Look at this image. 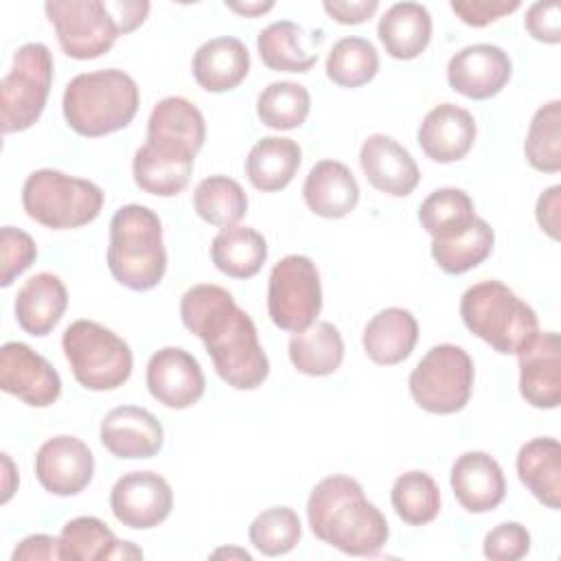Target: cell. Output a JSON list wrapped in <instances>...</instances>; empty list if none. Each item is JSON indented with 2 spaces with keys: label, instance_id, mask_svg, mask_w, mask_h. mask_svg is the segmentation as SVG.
Wrapping results in <instances>:
<instances>
[{
  "label": "cell",
  "instance_id": "32",
  "mask_svg": "<svg viewBox=\"0 0 561 561\" xmlns=\"http://www.w3.org/2000/svg\"><path fill=\"white\" fill-rule=\"evenodd\" d=\"M267 259L265 237L250 226L221 228L210 243V261L230 278H252Z\"/></svg>",
  "mask_w": 561,
  "mask_h": 561
},
{
  "label": "cell",
  "instance_id": "4",
  "mask_svg": "<svg viewBox=\"0 0 561 561\" xmlns=\"http://www.w3.org/2000/svg\"><path fill=\"white\" fill-rule=\"evenodd\" d=\"M107 267L116 283L134 291L153 289L167 272L160 217L142 204L121 206L110 221Z\"/></svg>",
  "mask_w": 561,
  "mask_h": 561
},
{
  "label": "cell",
  "instance_id": "20",
  "mask_svg": "<svg viewBox=\"0 0 561 561\" xmlns=\"http://www.w3.org/2000/svg\"><path fill=\"white\" fill-rule=\"evenodd\" d=\"M359 167L373 188L392 197H408L421 180L412 153L386 134H370L362 142Z\"/></svg>",
  "mask_w": 561,
  "mask_h": 561
},
{
  "label": "cell",
  "instance_id": "48",
  "mask_svg": "<svg viewBox=\"0 0 561 561\" xmlns=\"http://www.w3.org/2000/svg\"><path fill=\"white\" fill-rule=\"evenodd\" d=\"M535 217L539 228L550 237L559 239L561 234V186L552 184L548 186L539 197L535 206Z\"/></svg>",
  "mask_w": 561,
  "mask_h": 561
},
{
  "label": "cell",
  "instance_id": "34",
  "mask_svg": "<svg viewBox=\"0 0 561 561\" xmlns=\"http://www.w3.org/2000/svg\"><path fill=\"white\" fill-rule=\"evenodd\" d=\"M495 232L486 219L476 217L469 228L447 239H432V259L436 265L451 276L465 274L478 267L493 252Z\"/></svg>",
  "mask_w": 561,
  "mask_h": 561
},
{
  "label": "cell",
  "instance_id": "43",
  "mask_svg": "<svg viewBox=\"0 0 561 561\" xmlns=\"http://www.w3.org/2000/svg\"><path fill=\"white\" fill-rule=\"evenodd\" d=\"M37 259L35 239L13 226L0 230V285L9 287Z\"/></svg>",
  "mask_w": 561,
  "mask_h": 561
},
{
  "label": "cell",
  "instance_id": "11",
  "mask_svg": "<svg viewBox=\"0 0 561 561\" xmlns=\"http://www.w3.org/2000/svg\"><path fill=\"white\" fill-rule=\"evenodd\" d=\"M322 309V285L316 263L305 254L283 256L270 272L267 313L289 333L309 329Z\"/></svg>",
  "mask_w": 561,
  "mask_h": 561
},
{
  "label": "cell",
  "instance_id": "31",
  "mask_svg": "<svg viewBox=\"0 0 561 561\" xmlns=\"http://www.w3.org/2000/svg\"><path fill=\"white\" fill-rule=\"evenodd\" d=\"M294 368L309 377L333 375L344 359V340L335 324L322 320L305 331H296L287 344Z\"/></svg>",
  "mask_w": 561,
  "mask_h": 561
},
{
  "label": "cell",
  "instance_id": "2",
  "mask_svg": "<svg viewBox=\"0 0 561 561\" xmlns=\"http://www.w3.org/2000/svg\"><path fill=\"white\" fill-rule=\"evenodd\" d=\"M311 533L351 557H375L388 541L386 515L366 500L362 484L344 473L322 478L309 493Z\"/></svg>",
  "mask_w": 561,
  "mask_h": 561
},
{
  "label": "cell",
  "instance_id": "6",
  "mask_svg": "<svg viewBox=\"0 0 561 561\" xmlns=\"http://www.w3.org/2000/svg\"><path fill=\"white\" fill-rule=\"evenodd\" d=\"M103 188L90 180L57 169L33 171L22 186L26 215L50 230H72L92 224L103 208Z\"/></svg>",
  "mask_w": 561,
  "mask_h": 561
},
{
  "label": "cell",
  "instance_id": "8",
  "mask_svg": "<svg viewBox=\"0 0 561 561\" xmlns=\"http://www.w3.org/2000/svg\"><path fill=\"white\" fill-rule=\"evenodd\" d=\"M53 85V55L42 42H28L13 55L0 81V125L4 134L33 127L48 101Z\"/></svg>",
  "mask_w": 561,
  "mask_h": 561
},
{
  "label": "cell",
  "instance_id": "51",
  "mask_svg": "<svg viewBox=\"0 0 561 561\" xmlns=\"http://www.w3.org/2000/svg\"><path fill=\"white\" fill-rule=\"evenodd\" d=\"M2 504H7L13 495V491L18 489V473H15V467L9 458V454H2Z\"/></svg>",
  "mask_w": 561,
  "mask_h": 561
},
{
  "label": "cell",
  "instance_id": "44",
  "mask_svg": "<svg viewBox=\"0 0 561 561\" xmlns=\"http://www.w3.org/2000/svg\"><path fill=\"white\" fill-rule=\"evenodd\" d=\"M530 550V533L519 522H502L484 537L482 552L491 561H517Z\"/></svg>",
  "mask_w": 561,
  "mask_h": 561
},
{
  "label": "cell",
  "instance_id": "41",
  "mask_svg": "<svg viewBox=\"0 0 561 561\" xmlns=\"http://www.w3.org/2000/svg\"><path fill=\"white\" fill-rule=\"evenodd\" d=\"M311 110L309 90L296 81H274L261 90L256 99V114L263 125L272 129L300 127Z\"/></svg>",
  "mask_w": 561,
  "mask_h": 561
},
{
  "label": "cell",
  "instance_id": "37",
  "mask_svg": "<svg viewBox=\"0 0 561 561\" xmlns=\"http://www.w3.org/2000/svg\"><path fill=\"white\" fill-rule=\"evenodd\" d=\"M390 502L397 517L408 526H425L440 513L438 484L421 469L405 471L394 480Z\"/></svg>",
  "mask_w": 561,
  "mask_h": 561
},
{
  "label": "cell",
  "instance_id": "23",
  "mask_svg": "<svg viewBox=\"0 0 561 561\" xmlns=\"http://www.w3.org/2000/svg\"><path fill=\"white\" fill-rule=\"evenodd\" d=\"M302 199L313 215L342 219L355 210L359 202V184L344 162L320 160L305 178Z\"/></svg>",
  "mask_w": 561,
  "mask_h": 561
},
{
  "label": "cell",
  "instance_id": "29",
  "mask_svg": "<svg viewBox=\"0 0 561 561\" xmlns=\"http://www.w3.org/2000/svg\"><path fill=\"white\" fill-rule=\"evenodd\" d=\"M519 482L548 508H561V445L552 436L524 443L517 451Z\"/></svg>",
  "mask_w": 561,
  "mask_h": 561
},
{
  "label": "cell",
  "instance_id": "49",
  "mask_svg": "<svg viewBox=\"0 0 561 561\" xmlns=\"http://www.w3.org/2000/svg\"><path fill=\"white\" fill-rule=\"evenodd\" d=\"M322 9L340 24H362L379 9L377 0H324Z\"/></svg>",
  "mask_w": 561,
  "mask_h": 561
},
{
  "label": "cell",
  "instance_id": "39",
  "mask_svg": "<svg viewBox=\"0 0 561 561\" xmlns=\"http://www.w3.org/2000/svg\"><path fill=\"white\" fill-rule=\"evenodd\" d=\"M524 156L535 171H561V101L552 99L537 107L524 140Z\"/></svg>",
  "mask_w": 561,
  "mask_h": 561
},
{
  "label": "cell",
  "instance_id": "38",
  "mask_svg": "<svg viewBox=\"0 0 561 561\" xmlns=\"http://www.w3.org/2000/svg\"><path fill=\"white\" fill-rule=\"evenodd\" d=\"M327 77L340 88H359L379 72V53L373 42L348 35L333 44L327 55Z\"/></svg>",
  "mask_w": 561,
  "mask_h": 561
},
{
  "label": "cell",
  "instance_id": "17",
  "mask_svg": "<svg viewBox=\"0 0 561 561\" xmlns=\"http://www.w3.org/2000/svg\"><path fill=\"white\" fill-rule=\"evenodd\" d=\"M206 140V121L195 103L184 96L158 101L147 121V145L169 153L195 158Z\"/></svg>",
  "mask_w": 561,
  "mask_h": 561
},
{
  "label": "cell",
  "instance_id": "1",
  "mask_svg": "<svg viewBox=\"0 0 561 561\" xmlns=\"http://www.w3.org/2000/svg\"><path fill=\"white\" fill-rule=\"evenodd\" d=\"M180 318L204 342L224 383L234 390L263 386L270 375V359L252 318L228 289L213 283L188 287L180 300Z\"/></svg>",
  "mask_w": 561,
  "mask_h": 561
},
{
  "label": "cell",
  "instance_id": "21",
  "mask_svg": "<svg viewBox=\"0 0 561 561\" xmlns=\"http://www.w3.org/2000/svg\"><path fill=\"white\" fill-rule=\"evenodd\" d=\"M476 134V118L469 110L454 103H440L421 121L416 140L430 160L449 164L462 160L471 151Z\"/></svg>",
  "mask_w": 561,
  "mask_h": 561
},
{
  "label": "cell",
  "instance_id": "24",
  "mask_svg": "<svg viewBox=\"0 0 561 561\" xmlns=\"http://www.w3.org/2000/svg\"><path fill=\"white\" fill-rule=\"evenodd\" d=\"M193 79L206 92L234 90L250 72V53L232 35H219L204 42L191 61Z\"/></svg>",
  "mask_w": 561,
  "mask_h": 561
},
{
  "label": "cell",
  "instance_id": "26",
  "mask_svg": "<svg viewBox=\"0 0 561 561\" xmlns=\"http://www.w3.org/2000/svg\"><path fill=\"white\" fill-rule=\"evenodd\" d=\"M419 340V322L403 307H386L377 311L364 327L362 344L370 362L394 366L408 359Z\"/></svg>",
  "mask_w": 561,
  "mask_h": 561
},
{
  "label": "cell",
  "instance_id": "27",
  "mask_svg": "<svg viewBox=\"0 0 561 561\" xmlns=\"http://www.w3.org/2000/svg\"><path fill=\"white\" fill-rule=\"evenodd\" d=\"M61 559L70 561H103V559H142V550L131 541H121L94 515L68 519L59 533Z\"/></svg>",
  "mask_w": 561,
  "mask_h": 561
},
{
  "label": "cell",
  "instance_id": "7",
  "mask_svg": "<svg viewBox=\"0 0 561 561\" xmlns=\"http://www.w3.org/2000/svg\"><path fill=\"white\" fill-rule=\"evenodd\" d=\"M61 348L77 383L85 390H116L134 368L129 344L94 320L70 322L61 335Z\"/></svg>",
  "mask_w": 561,
  "mask_h": 561
},
{
  "label": "cell",
  "instance_id": "9",
  "mask_svg": "<svg viewBox=\"0 0 561 561\" xmlns=\"http://www.w3.org/2000/svg\"><path fill=\"white\" fill-rule=\"evenodd\" d=\"M473 379V359L462 346L436 344L412 368L408 388L421 410L456 414L469 403Z\"/></svg>",
  "mask_w": 561,
  "mask_h": 561
},
{
  "label": "cell",
  "instance_id": "13",
  "mask_svg": "<svg viewBox=\"0 0 561 561\" xmlns=\"http://www.w3.org/2000/svg\"><path fill=\"white\" fill-rule=\"evenodd\" d=\"M0 388L31 408H48L61 394V377L28 344L4 342L0 348Z\"/></svg>",
  "mask_w": 561,
  "mask_h": 561
},
{
  "label": "cell",
  "instance_id": "15",
  "mask_svg": "<svg viewBox=\"0 0 561 561\" xmlns=\"http://www.w3.org/2000/svg\"><path fill=\"white\" fill-rule=\"evenodd\" d=\"M94 476L90 447L70 434L44 440L35 454V478L44 491L68 497L81 493Z\"/></svg>",
  "mask_w": 561,
  "mask_h": 561
},
{
  "label": "cell",
  "instance_id": "30",
  "mask_svg": "<svg viewBox=\"0 0 561 561\" xmlns=\"http://www.w3.org/2000/svg\"><path fill=\"white\" fill-rule=\"evenodd\" d=\"M302 162V149L285 136H265L256 140L245 158V175L256 191L274 193L285 188Z\"/></svg>",
  "mask_w": 561,
  "mask_h": 561
},
{
  "label": "cell",
  "instance_id": "18",
  "mask_svg": "<svg viewBox=\"0 0 561 561\" xmlns=\"http://www.w3.org/2000/svg\"><path fill=\"white\" fill-rule=\"evenodd\" d=\"M519 394L539 410L561 403V340L557 331H539L519 353Z\"/></svg>",
  "mask_w": 561,
  "mask_h": 561
},
{
  "label": "cell",
  "instance_id": "42",
  "mask_svg": "<svg viewBox=\"0 0 561 561\" xmlns=\"http://www.w3.org/2000/svg\"><path fill=\"white\" fill-rule=\"evenodd\" d=\"M302 535L300 517L289 506H272L259 513L250 528V543L265 557H280L291 552Z\"/></svg>",
  "mask_w": 561,
  "mask_h": 561
},
{
  "label": "cell",
  "instance_id": "36",
  "mask_svg": "<svg viewBox=\"0 0 561 561\" xmlns=\"http://www.w3.org/2000/svg\"><path fill=\"white\" fill-rule=\"evenodd\" d=\"M193 208L206 224L228 228L245 217L248 195L237 180L228 175H210L195 186Z\"/></svg>",
  "mask_w": 561,
  "mask_h": 561
},
{
  "label": "cell",
  "instance_id": "52",
  "mask_svg": "<svg viewBox=\"0 0 561 561\" xmlns=\"http://www.w3.org/2000/svg\"><path fill=\"white\" fill-rule=\"evenodd\" d=\"M213 559H219V557H228V559H241V561H250L252 554L248 550H241V548H217L215 552H210Z\"/></svg>",
  "mask_w": 561,
  "mask_h": 561
},
{
  "label": "cell",
  "instance_id": "28",
  "mask_svg": "<svg viewBox=\"0 0 561 561\" xmlns=\"http://www.w3.org/2000/svg\"><path fill=\"white\" fill-rule=\"evenodd\" d=\"M377 35L392 59H416L432 39V15L421 2H394L379 18Z\"/></svg>",
  "mask_w": 561,
  "mask_h": 561
},
{
  "label": "cell",
  "instance_id": "12",
  "mask_svg": "<svg viewBox=\"0 0 561 561\" xmlns=\"http://www.w3.org/2000/svg\"><path fill=\"white\" fill-rule=\"evenodd\" d=\"M114 517L134 530L160 526L173 508L171 484L156 471L123 473L110 491Z\"/></svg>",
  "mask_w": 561,
  "mask_h": 561
},
{
  "label": "cell",
  "instance_id": "14",
  "mask_svg": "<svg viewBox=\"0 0 561 561\" xmlns=\"http://www.w3.org/2000/svg\"><path fill=\"white\" fill-rule=\"evenodd\" d=\"M145 381L149 394L171 410L195 405L206 390V377L197 357L180 346L156 351L149 357Z\"/></svg>",
  "mask_w": 561,
  "mask_h": 561
},
{
  "label": "cell",
  "instance_id": "16",
  "mask_svg": "<svg viewBox=\"0 0 561 561\" xmlns=\"http://www.w3.org/2000/svg\"><path fill=\"white\" fill-rule=\"evenodd\" d=\"M511 75V57L495 44H469L447 61L449 88L473 101H484L500 94Z\"/></svg>",
  "mask_w": 561,
  "mask_h": 561
},
{
  "label": "cell",
  "instance_id": "3",
  "mask_svg": "<svg viewBox=\"0 0 561 561\" xmlns=\"http://www.w3.org/2000/svg\"><path fill=\"white\" fill-rule=\"evenodd\" d=\"M140 105V92L127 72L103 68L81 72L66 83L61 110L68 127L85 138L125 129Z\"/></svg>",
  "mask_w": 561,
  "mask_h": 561
},
{
  "label": "cell",
  "instance_id": "35",
  "mask_svg": "<svg viewBox=\"0 0 561 561\" xmlns=\"http://www.w3.org/2000/svg\"><path fill=\"white\" fill-rule=\"evenodd\" d=\"M476 206L462 188L445 186L430 193L419 206V224L432 239H447L471 226Z\"/></svg>",
  "mask_w": 561,
  "mask_h": 561
},
{
  "label": "cell",
  "instance_id": "46",
  "mask_svg": "<svg viewBox=\"0 0 561 561\" xmlns=\"http://www.w3.org/2000/svg\"><path fill=\"white\" fill-rule=\"evenodd\" d=\"M524 28L528 35L543 44L561 42V7L557 0L533 2L524 18Z\"/></svg>",
  "mask_w": 561,
  "mask_h": 561
},
{
  "label": "cell",
  "instance_id": "10",
  "mask_svg": "<svg viewBox=\"0 0 561 561\" xmlns=\"http://www.w3.org/2000/svg\"><path fill=\"white\" fill-rule=\"evenodd\" d=\"M44 11L70 59H96L123 35L110 0H48Z\"/></svg>",
  "mask_w": 561,
  "mask_h": 561
},
{
  "label": "cell",
  "instance_id": "40",
  "mask_svg": "<svg viewBox=\"0 0 561 561\" xmlns=\"http://www.w3.org/2000/svg\"><path fill=\"white\" fill-rule=\"evenodd\" d=\"M195 162L169 160L153 153L149 147H138L131 162L134 182L140 191L158 197H173L182 193L193 175Z\"/></svg>",
  "mask_w": 561,
  "mask_h": 561
},
{
  "label": "cell",
  "instance_id": "50",
  "mask_svg": "<svg viewBox=\"0 0 561 561\" xmlns=\"http://www.w3.org/2000/svg\"><path fill=\"white\" fill-rule=\"evenodd\" d=\"M226 9L239 13V15H245V18H259L263 13H267L270 9H274V2H261V0H254V2H226Z\"/></svg>",
  "mask_w": 561,
  "mask_h": 561
},
{
  "label": "cell",
  "instance_id": "33",
  "mask_svg": "<svg viewBox=\"0 0 561 561\" xmlns=\"http://www.w3.org/2000/svg\"><path fill=\"white\" fill-rule=\"evenodd\" d=\"M256 50L274 72H309L318 64V53L307 46L305 28L291 20L267 24L256 35Z\"/></svg>",
  "mask_w": 561,
  "mask_h": 561
},
{
  "label": "cell",
  "instance_id": "45",
  "mask_svg": "<svg viewBox=\"0 0 561 561\" xmlns=\"http://www.w3.org/2000/svg\"><path fill=\"white\" fill-rule=\"evenodd\" d=\"M451 11L467 26H486L522 7L519 0H451Z\"/></svg>",
  "mask_w": 561,
  "mask_h": 561
},
{
  "label": "cell",
  "instance_id": "25",
  "mask_svg": "<svg viewBox=\"0 0 561 561\" xmlns=\"http://www.w3.org/2000/svg\"><path fill=\"white\" fill-rule=\"evenodd\" d=\"M68 307V291L57 274L39 272L31 276L18 291L13 311L22 331L35 337L48 335Z\"/></svg>",
  "mask_w": 561,
  "mask_h": 561
},
{
  "label": "cell",
  "instance_id": "5",
  "mask_svg": "<svg viewBox=\"0 0 561 561\" xmlns=\"http://www.w3.org/2000/svg\"><path fill=\"white\" fill-rule=\"evenodd\" d=\"M460 318L500 355H517L539 333L535 309L495 278L480 280L462 294Z\"/></svg>",
  "mask_w": 561,
  "mask_h": 561
},
{
  "label": "cell",
  "instance_id": "22",
  "mask_svg": "<svg viewBox=\"0 0 561 561\" xmlns=\"http://www.w3.org/2000/svg\"><path fill=\"white\" fill-rule=\"evenodd\" d=\"M458 504L469 513H489L506 497V478L500 462L486 451L460 454L449 473Z\"/></svg>",
  "mask_w": 561,
  "mask_h": 561
},
{
  "label": "cell",
  "instance_id": "47",
  "mask_svg": "<svg viewBox=\"0 0 561 561\" xmlns=\"http://www.w3.org/2000/svg\"><path fill=\"white\" fill-rule=\"evenodd\" d=\"M11 559L13 561H57L61 559L59 537L44 535V533L28 535L15 546Z\"/></svg>",
  "mask_w": 561,
  "mask_h": 561
},
{
  "label": "cell",
  "instance_id": "19",
  "mask_svg": "<svg viewBox=\"0 0 561 561\" xmlns=\"http://www.w3.org/2000/svg\"><path fill=\"white\" fill-rule=\"evenodd\" d=\"M99 438L116 458H153L164 445V430L147 408L118 405L103 416Z\"/></svg>",
  "mask_w": 561,
  "mask_h": 561
}]
</instances>
